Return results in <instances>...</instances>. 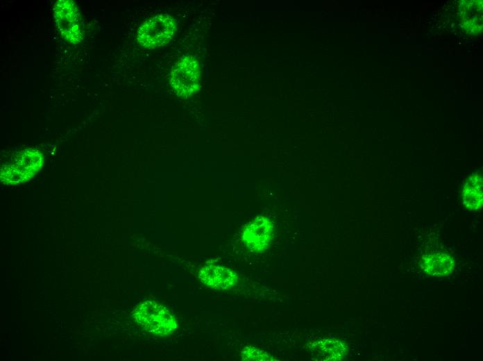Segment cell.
Here are the masks:
<instances>
[{"mask_svg":"<svg viewBox=\"0 0 483 361\" xmlns=\"http://www.w3.org/2000/svg\"><path fill=\"white\" fill-rule=\"evenodd\" d=\"M133 318L146 330L158 335H170L177 328L175 318L169 311L153 301L139 305L134 310Z\"/></svg>","mask_w":483,"mask_h":361,"instance_id":"1","label":"cell"},{"mask_svg":"<svg viewBox=\"0 0 483 361\" xmlns=\"http://www.w3.org/2000/svg\"><path fill=\"white\" fill-rule=\"evenodd\" d=\"M43 157L40 152L28 149L19 154L8 165L2 167L1 179L4 184H17L26 181L41 168Z\"/></svg>","mask_w":483,"mask_h":361,"instance_id":"2","label":"cell"},{"mask_svg":"<svg viewBox=\"0 0 483 361\" xmlns=\"http://www.w3.org/2000/svg\"><path fill=\"white\" fill-rule=\"evenodd\" d=\"M54 18L61 35L68 42L77 44L84 37L80 12L71 0H58L54 6Z\"/></svg>","mask_w":483,"mask_h":361,"instance_id":"3","label":"cell"},{"mask_svg":"<svg viewBox=\"0 0 483 361\" xmlns=\"http://www.w3.org/2000/svg\"><path fill=\"white\" fill-rule=\"evenodd\" d=\"M175 29L173 18L158 15L145 21L137 32V41L143 47L153 49L169 41Z\"/></svg>","mask_w":483,"mask_h":361,"instance_id":"4","label":"cell"},{"mask_svg":"<svg viewBox=\"0 0 483 361\" xmlns=\"http://www.w3.org/2000/svg\"><path fill=\"white\" fill-rule=\"evenodd\" d=\"M201 70L198 62L191 56L179 60L171 72V87L180 96L196 92L200 83Z\"/></svg>","mask_w":483,"mask_h":361,"instance_id":"5","label":"cell"},{"mask_svg":"<svg viewBox=\"0 0 483 361\" xmlns=\"http://www.w3.org/2000/svg\"><path fill=\"white\" fill-rule=\"evenodd\" d=\"M273 235L272 222L265 217H258L246 225L242 233V240L251 251L260 252L268 248Z\"/></svg>","mask_w":483,"mask_h":361,"instance_id":"6","label":"cell"},{"mask_svg":"<svg viewBox=\"0 0 483 361\" xmlns=\"http://www.w3.org/2000/svg\"><path fill=\"white\" fill-rule=\"evenodd\" d=\"M198 278L205 285L215 289H227L235 286L238 280L237 274L232 269L219 265L203 267Z\"/></svg>","mask_w":483,"mask_h":361,"instance_id":"7","label":"cell"},{"mask_svg":"<svg viewBox=\"0 0 483 361\" xmlns=\"http://www.w3.org/2000/svg\"><path fill=\"white\" fill-rule=\"evenodd\" d=\"M312 358L316 360H339L344 356L346 348L339 341L321 339L307 344Z\"/></svg>","mask_w":483,"mask_h":361,"instance_id":"8","label":"cell"},{"mask_svg":"<svg viewBox=\"0 0 483 361\" xmlns=\"http://www.w3.org/2000/svg\"><path fill=\"white\" fill-rule=\"evenodd\" d=\"M421 267L429 275L444 276L452 272L454 260L448 254L440 252L432 253L423 258Z\"/></svg>","mask_w":483,"mask_h":361,"instance_id":"9","label":"cell"},{"mask_svg":"<svg viewBox=\"0 0 483 361\" xmlns=\"http://www.w3.org/2000/svg\"><path fill=\"white\" fill-rule=\"evenodd\" d=\"M464 204L469 209L477 210L482 205V174L477 172L466 181L462 193Z\"/></svg>","mask_w":483,"mask_h":361,"instance_id":"10","label":"cell"},{"mask_svg":"<svg viewBox=\"0 0 483 361\" xmlns=\"http://www.w3.org/2000/svg\"><path fill=\"white\" fill-rule=\"evenodd\" d=\"M241 355L244 360H277L274 356L253 346H246L242 351Z\"/></svg>","mask_w":483,"mask_h":361,"instance_id":"11","label":"cell"}]
</instances>
